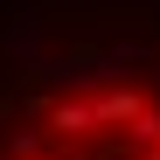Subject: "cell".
<instances>
[{"instance_id": "obj_1", "label": "cell", "mask_w": 160, "mask_h": 160, "mask_svg": "<svg viewBox=\"0 0 160 160\" xmlns=\"http://www.w3.org/2000/svg\"><path fill=\"white\" fill-rule=\"evenodd\" d=\"M91 118H98V112H84V104H63V112H56V125H63V132H84Z\"/></svg>"}]
</instances>
